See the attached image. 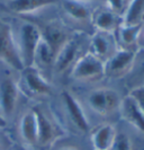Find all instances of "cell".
<instances>
[{"instance_id": "obj_1", "label": "cell", "mask_w": 144, "mask_h": 150, "mask_svg": "<svg viewBox=\"0 0 144 150\" xmlns=\"http://www.w3.org/2000/svg\"><path fill=\"white\" fill-rule=\"evenodd\" d=\"M0 61L16 71L25 68L13 30L8 24L0 25Z\"/></svg>"}, {"instance_id": "obj_24", "label": "cell", "mask_w": 144, "mask_h": 150, "mask_svg": "<svg viewBox=\"0 0 144 150\" xmlns=\"http://www.w3.org/2000/svg\"><path fill=\"white\" fill-rule=\"evenodd\" d=\"M106 1V7L108 10L114 11L116 14L121 15L122 13H125V0H105Z\"/></svg>"}, {"instance_id": "obj_18", "label": "cell", "mask_w": 144, "mask_h": 150, "mask_svg": "<svg viewBox=\"0 0 144 150\" xmlns=\"http://www.w3.org/2000/svg\"><path fill=\"white\" fill-rule=\"evenodd\" d=\"M61 5L65 14L77 22H86L91 18L88 0H62Z\"/></svg>"}, {"instance_id": "obj_4", "label": "cell", "mask_w": 144, "mask_h": 150, "mask_svg": "<svg viewBox=\"0 0 144 150\" xmlns=\"http://www.w3.org/2000/svg\"><path fill=\"white\" fill-rule=\"evenodd\" d=\"M122 98L118 93L110 88H98L92 90L88 96V104L96 113L107 115L119 108Z\"/></svg>"}, {"instance_id": "obj_8", "label": "cell", "mask_w": 144, "mask_h": 150, "mask_svg": "<svg viewBox=\"0 0 144 150\" xmlns=\"http://www.w3.org/2000/svg\"><path fill=\"white\" fill-rule=\"evenodd\" d=\"M19 94V86L16 81L8 77L2 76L0 78V111L7 119L15 112Z\"/></svg>"}, {"instance_id": "obj_20", "label": "cell", "mask_w": 144, "mask_h": 150, "mask_svg": "<svg viewBox=\"0 0 144 150\" xmlns=\"http://www.w3.org/2000/svg\"><path fill=\"white\" fill-rule=\"evenodd\" d=\"M144 0H131L123 16V24L138 25L143 24Z\"/></svg>"}, {"instance_id": "obj_25", "label": "cell", "mask_w": 144, "mask_h": 150, "mask_svg": "<svg viewBox=\"0 0 144 150\" xmlns=\"http://www.w3.org/2000/svg\"><path fill=\"white\" fill-rule=\"evenodd\" d=\"M6 127H7V119L4 116V114L0 111V130L5 129Z\"/></svg>"}, {"instance_id": "obj_22", "label": "cell", "mask_w": 144, "mask_h": 150, "mask_svg": "<svg viewBox=\"0 0 144 150\" xmlns=\"http://www.w3.org/2000/svg\"><path fill=\"white\" fill-rule=\"evenodd\" d=\"M110 150H132V142L129 135L124 132H117Z\"/></svg>"}, {"instance_id": "obj_16", "label": "cell", "mask_w": 144, "mask_h": 150, "mask_svg": "<svg viewBox=\"0 0 144 150\" xmlns=\"http://www.w3.org/2000/svg\"><path fill=\"white\" fill-rule=\"evenodd\" d=\"M58 1L59 0H9L7 2V8L15 14L26 15L52 6Z\"/></svg>"}, {"instance_id": "obj_15", "label": "cell", "mask_w": 144, "mask_h": 150, "mask_svg": "<svg viewBox=\"0 0 144 150\" xmlns=\"http://www.w3.org/2000/svg\"><path fill=\"white\" fill-rule=\"evenodd\" d=\"M19 133L27 144H30L32 147L37 144V120H36V115L33 108L23 114L20 122H19Z\"/></svg>"}, {"instance_id": "obj_23", "label": "cell", "mask_w": 144, "mask_h": 150, "mask_svg": "<svg viewBox=\"0 0 144 150\" xmlns=\"http://www.w3.org/2000/svg\"><path fill=\"white\" fill-rule=\"evenodd\" d=\"M129 96L135 100L137 106L144 114V86H140V87L132 89L129 93Z\"/></svg>"}, {"instance_id": "obj_13", "label": "cell", "mask_w": 144, "mask_h": 150, "mask_svg": "<svg viewBox=\"0 0 144 150\" xmlns=\"http://www.w3.org/2000/svg\"><path fill=\"white\" fill-rule=\"evenodd\" d=\"M42 38L58 53L60 47L68 41L69 38L63 25L58 21H52L42 30Z\"/></svg>"}, {"instance_id": "obj_5", "label": "cell", "mask_w": 144, "mask_h": 150, "mask_svg": "<svg viewBox=\"0 0 144 150\" xmlns=\"http://www.w3.org/2000/svg\"><path fill=\"white\" fill-rule=\"evenodd\" d=\"M22 72L23 89L30 96H46L51 95L52 87L50 83L43 77L41 71L35 66L25 67Z\"/></svg>"}, {"instance_id": "obj_9", "label": "cell", "mask_w": 144, "mask_h": 150, "mask_svg": "<svg viewBox=\"0 0 144 150\" xmlns=\"http://www.w3.org/2000/svg\"><path fill=\"white\" fill-rule=\"evenodd\" d=\"M61 96L65 106L67 113L69 114V117L74 124V127L81 132H88L90 129V124L82 106L80 105L78 99L68 90H63Z\"/></svg>"}, {"instance_id": "obj_10", "label": "cell", "mask_w": 144, "mask_h": 150, "mask_svg": "<svg viewBox=\"0 0 144 150\" xmlns=\"http://www.w3.org/2000/svg\"><path fill=\"white\" fill-rule=\"evenodd\" d=\"M80 49V38L78 36L69 38L56 53L53 67L58 72H63L78 60L77 54Z\"/></svg>"}, {"instance_id": "obj_14", "label": "cell", "mask_w": 144, "mask_h": 150, "mask_svg": "<svg viewBox=\"0 0 144 150\" xmlns=\"http://www.w3.org/2000/svg\"><path fill=\"white\" fill-rule=\"evenodd\" d=\"M123 24V16L116 14L114 11H110L108 9L100 10L93 16V25L96 26L97 30L113 34Z\"/></svg>"}, {"instance_id": "obj_19", "label": "cell", "mask_w": 144, "mask_h": 150, "mask_svg": "<svg viewBox=\"0 0 144 150\" xmlns=\"http://www.w3.org/2000/svg\"><path fill=\"white\" fill-rule=\"evenodd\" d=\"M143 24L138 25H125L122 24L119 28L116 30L118 34V41L123 45L122 49H131V46L135 45L142 34Z\"/></svg>"}, {"instance_id": "obj_17", "label": "cell", "mask_w": 144, "mask_h": 150, "mask_svg": "<svg viewBox=\"0 0 144 150\" xmlns=\"http://www.w3.org/2000/svg\"><path fill=\"white\" fill-rule=\"evenodd\" d=\"M117 131L112 124H103L91 134V143L95 150H110Z\"/></svg>"}, {"instance_id": "obj_7", "label": "cell", "mask_w": 144, "mask_h": 150, "mask_svg": "<svg viewBox=\"0 0 144 150\" xmlns=\"http://www.w3.org/2000/svg\"><path fill=\"white\" fill-rule=\"evenodd\" d=\"M33 110L37 120V144L48 146L50 143L54 142L59 137L63 135V130L60 128V125L51 117H48V115L43 110H41L39 107H35Z\"/></svg>"}, {"instance_id": "obj_6", "label": "cell", "mask_w": 144, "mask_h": 150, "mask_svg": "<svg viewBox=\"0 0 144 150\" xmlns=\"http://www.w3.org/2000/svg\"><path fill=\"white\" fill-rule=\"evenodd\" d=\"M136 53L131 49H121L115 51L105 61V76L118 78L126 75L132 69Z\"/></svg>"}, {"instance_id": "obj_11", "label": "cell", "mask_w": 144, "mask_h": 150, "mask_svg": "<svg viewBox=\"0 0 144 150\" xmlns=\"http://www.w3.org/2000/svg\"><path fill=\"white\" fill-rule=\"evenodd\" d=\"M119 112L122 117L129 123L132 127L138 130L140 132L144 133V114L137 106L135 100L131 96L122 98L121 105H119Z\"/></svg>"}, {"instance_id": "obj_21", "label": "cell", "mask_w": 144, "mask_h": 150, "mask_svg": "<svg viewBox=\"0 0 144 150\" xmlns=\"http://www.w3.org/2000/svg\"><path fill=\"white\" fill-rule=\"evenodd\" d=\"M55 57H56V52L42 38V41L37 47V51H36L35 61L38 60L44 66H50V64L54 63Z\"/></svg>"}, {"instance_id": "obj_27", "label": "cell", "mask_w": 144, "mask_h": 150, "mask_svg": "<svg viewBox=\"0 0 144 150\" xmlns=\"http://www.w3.org/2000/svg\"><path fill=\"white\" fill-rule=\"evenodd\" d=\"M143 71H144V67H143Z\"/></svg>"}, {"instance_id": "obj_3", "label": "cell", "mask_w": 144, "mask_h": 150, "mask_svg": "<svg viewBox=\"0 0 144 150\" xmlns=\"http://www.w3.org/2000/svg\"><path fill=\"white\" fill-rule=\"evenodd\" d=\"M105 76V61L100 60L90 52L78 58L71 70V77L80 81L98 80Z\"/></svg>"}, {"instance_id": "obj_28", "label": "cell", "mask_w": 144, "mask_h": 150, "mask_svg": "<svg viewBox=\"0 0 144 150\" xmlns=\"http://www.w3.org/2000/svg\"><path fill=\"white\" fill-rule=\"evenodd\" d=\"M143 35H144V34H143Z\"/></svg>"}, {"instance_id": "obj_2", "label": "cell", "mask_w": 144, "mask_h": 150, "mask_svg": "<svg viewBox=\"0 0 144 150\" xmlns=\"http://www.w3.org/2000/svg\"><path fill=\"white\" fill-rule=\"evenodd\" d=\"M42 41V30L35 24L25 23L19 30V52L24 67L34 66L35 55L39 43Z\"/></svg>"}, {"instance_id": "obj_12", "label": "cell", "mask_w": 144, "mask_h": 150, "mask_svg": "<svg viewBox=\"0 0 144 150\" xmlns=\"http://www.w3.org/2000/svg\"><path fill=\"white\" fill-rule=\"evenodd\" d=\"M88 52L93 54L100 60L106 61L115 52L113 49V42L110 38V34L97 30L91 38Z\"/></svg>"}, {"instance_id": "obj_26", "label": "cell", "mask_w": 144, "mask_h": 150, "mask_svg": "<svg viewBox=\"0 0 144 150\" xmlns=\"http://www.w3.org/2000/svg\"><path fill=\"white\" fill-rule=\"evenodd\" d=\"M59 150H78L76 148H71V147H64V148H61Z\"/></svg>"}]
</instances>
